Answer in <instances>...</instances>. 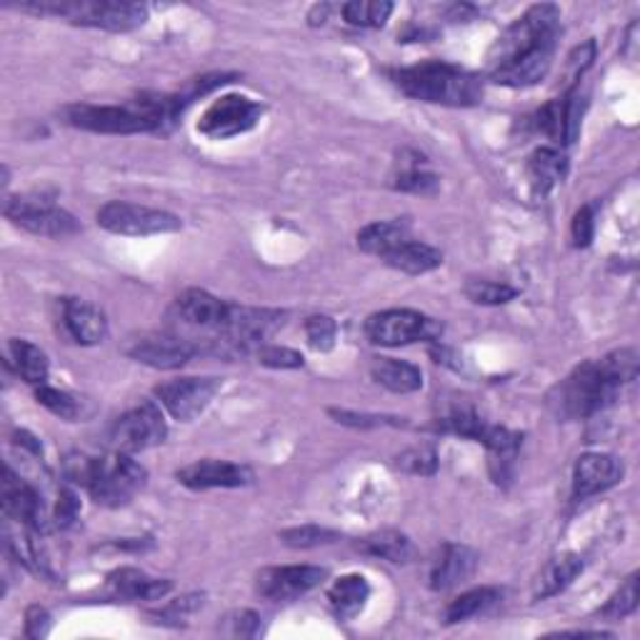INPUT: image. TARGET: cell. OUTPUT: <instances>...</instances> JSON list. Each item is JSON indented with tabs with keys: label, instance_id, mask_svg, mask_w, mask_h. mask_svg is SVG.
Returning a JSON list of instances; mask_svg holds the SVG:
<instances>
[{
	"label": "cell",
	"instance_id": "obj_1",
	"mask_svg": "<svg viewBox=\"0 0 640 640\" xmlns=\"http://www.w3.org/2000/svg\"><path fill=\"white\" fill-rule=\"evenodd\" d=\"M560 11L553 3L528 8L506 28L488 54L490 81L506 88H528L548 75L556 56Z\"/></svg>",
	"mask_w": 640,
	"mask_h": 640
},
{
	"label": "cell",
	"instance_id": "obj_2",
	"mask_svg": "<svg viewBox=\"0 0 640 640\" xmlns=\"http://www.w3.org/2000/svg\"><path fill=\"white\" fill-rule=\"evenodd\" d=\"M638 376V356L633 348L613 351L601 360H585L573 374L553 388L550 405L568 420L591 418L618 401L623 386Z\"/></svg>",
	"mask_w": 640,
	"mask_h": 640
},
{
	"label": "cell",
	"instance_id": "obj_3",
	"mask_svg": "<svg viewBox=\"0 0 640 640\" xmlns=\"http://www.w3.org/2000/svg\"><path fill=\"white\" fill-rule=\"evenodd\" d=\"M178 95L141 93L120 106H95V103H73L60 110L68 126L91 133L133 135V133H168L183 114Z\"/></svg>",
	"mask_w": 640,
	"mask_h": 640
},
{
	"label": "cell",
	"instance_id": "obj_4",
	"mask_svg": "<svg viewBox=\"0 0 640 640\" xmlns=\"http://www.w3.org/2000/svg\"><path fill=\"white\" fill-rule=\"evenodd\" d=\"M63 469L68 481L88 488L95 503L106 508L128 506L149 481L143 465L120 451L100 458L71 453L63 461Z\"/></svg>",
	"mask_w": 640,
	"mask_h": 640
},
{
	"label": "cell",
	"instance_id": "obj_5",
	"mask_svg": "<svg viewBox=\"0 0 640 640\" xmlns=\"http://www.w3.org/2000/svg\"><path fill=\"white\" fill-rule=\"evenodd\" d=\"M391 78L405 95L434 103V106L471 108L483 100V83L478 75L451 63H440V60L401 68V71H393Z\"/></svg>",
	"mask_w": 640,
	"mask_h": 640
},
{
	"label": "cell",
	"instance_id": "obj_6",
	"mask_svg": "<svg viewBox=\"0 0 640 640\" xmlns=\"http://www.w3.org/2000/svg\"><path fill=\"white\" fill-rule=\"evenodd\" d=\"M23 13L60 19L83 28H100L110 33H128L145 25L149 8L126 0H36V3L15 5Z\"/></svg>",
	"mask_w": 640,
	"mask_h": 640
},
{
	"label": "cell",
	"instance_id": "obj_7",
	"mask_svg": "<svg viewBox=\"0 0 640 640\" xmlns=\"http://www.w3.org/2000/svg\"><path fill=\"white\" fill-rule=\"evenodd\" d=\"M3 213L8 221L15 223V226L40 238H68L81 230V223H78L71 213L58 208L54 203V198L43 193L8 198Z\"/></svg>",
	"mask_w": 640,
	"mask_h": 640
},
{
	"label": "cell",
	"instance_id": "obj_8",
	"mask_svg": "<svg viewBox=\"0 0 640 640\" xmlns=\"http://www.w3.org/2000/svg\"><path fill=\"white\" fill-rule=\"evenodd\" d=\"M440 333H443V325L408 308L380 310V313H374L366 320L368 341L374 345H383V348H401V345L418 341H436Z\"/></svg>",
	"mask_w": 640,
	"mask_h": 640
},
{
	"label": "cell",
	"instance_id": "obj_9",
	"mask_svg": "<svg viewBox=\"0 0 640 640\" xmlns=\"http://www.w3.org/2000/svg\"><path fill=\"white\" fill-rule=\"evenodd\" d=\"M95 218H98V226L106 228L108 233L133 238L163 236V233H176L183 228V221L178 215L161 211V208H149L128 201L106 203Z\"/></svg>",
	"mask_w": 640,
	"mask_h": 640
},
{
	"label": "cell",
	"instance_id": "obj_10",
	"mask_svg": "<svg viewBox=\"0 0 640 640\" xmlns=\"http://www.w3.org/2000/svg\"><path fill=\"white\" fill-rule=\"evenodd\" d=\"M263 106L248 95H221L211 106L203 110L198 120V133L211 138V141H228V138L244 135L261 123Z\"/></svg>",
	"mask_w": 640,
	"mask_h": 640
},
{
	"label": "cell",
	"instance_id": "obj_11",
	"mask_svg": "<svg viewBox=\"0 0 640 640\" xmlns=\"http://www.w3.org/2000/svg\"><path fill=\"white\" fill-rule=\"evenodd\" d=\"M168 436V423L163 415V405L158 401H143L126 411L114 423L110 440L120 453H141L149 448L161 446Z\"/></svg>",
	"mask_w": 640,
	"mask_h": 640
},
{
	"label": "cell",
	"instance_id": "obj_12",
	"mask_svg": "<svg viewBox=\"0 0 640 640\" xmlns=\"http://www.w3.org/2000/svg\"><path fill=\"white\" fill-rule=\"evenodd\" d=\"M221 386H223L221 378L188 376V378H176V380H168V383H161L153 393L155 398H158L163 408L168 411V415H173V418L180 423H190L213 403V398L218 395Z\"/></svg>",
	"mask_w": 640,
	"mask_h": 640
},
{
	"label": "cell",
	"instance_id": "obj_13",
	"mask_svg": "<svg viewBox=\"0 0 640 640\" xmlns=\"http://www.w3.org/2000/svg\"><path fill=\"white\" fill-rule=\"evenodd\" d=\"M173 313H176V320L186 328V331L203 333L195 343L198 353H203V345L221 335L223 325H226L228 320L230 306L226 300L211 296L208 291L190 288L176 298V308H173Z\"/></svg>",
	"mask_w": 640,
	"mask_h": 640
},
{
	"label": "cell",
	"instance_id": "obj_14",
	"mask_svg": "<svg viewBox=\"0 0 640 640\" xmlns=\"http://www.w3.org/2000/svg\"><path fill=\"white\" fill-rule=\"evenodd\" d=\"M126 356L155 370H176L198 356V345L176 331L145 333L126 345Z\"/></svg>",
	"mask_w": 640,
	"mask_h": 640
},
{
	"label": "cell",
	"instance_id": "obj_15",
	"mask_svg": "<svg viewBox=\"0 0 640 640\" xmlns=\"http://www.w3.org/2000/svg\"><path fill=\"white\" fill-rule=\"evenodd\" d=\"M325 578L328 570L318 566L263 568L256 578V591L268 601H293L313 591Z\"/></svg>",
	"mask_w": 640,
	"mask_h": 640
},
{
	"label": "cell",
	"instance_id": "obj_16",
	"mask_svg": "<svg viewBox=\"0 0 640 640\" xmlns=\"http://www.w3.org/2000/svg\"><path fill=\"white\" fill-rule=\"evenodd\" d=\"M3 510L11 521L31 528L36 533H48L50 528H56L46 515L38 490L31 483H25L21 475H15L11 465H5L3 473Z\"/></svg>",
	"mask_w": 640,
	"mask_h": 640
},
{
	"label": "cell",
	"instance_id": "obj_17",
	"mask_svg": "<svg viewBox=\"0 0 640 640\" xmlns=\"http://www.w3.org/2000/svg\"><path fill=\"white\" fill-rule=\"evenodd\" d=\"M176 478L190 490H213V488H244L253 483V471L248 465L218 461V458H203L180 469Z\"/></svg>",
	"mask_w": 640,
	"mask_h": 640
},
{
	"label": "cell",
	"instance_id": "obj_18",
	"mask_svg": "<svg viewBox=\"0 0 640 640\" xmlns=\"http://www.w3.org/2000/svg\"><path fill=\"white\" fill-rule=\"evenodd\" d=\"M626 475V465L616 455L585 453L576 461L573 471V498L585 500L616 488Z\"/></svg>",
	"mask_w": 640,
	"mask_h": 640
},
{
	"label": "cell",
	"instance_id": "obj_19",
	"mask_svg": "<svg viewBox=\"0 0 640 640\" xmlns=\"http://www.w3.org/2000/svg\"><path fill=\"white\" fill-rule=\"evenodd\" d=\"M583 106L578 98V91L570 88L564 98H553L535 114V128L543 135H548L553 143L570 145L581 131Z\"/></svg>",
	"mask_w": 640,
	"mask_h": 640
},
{
	"label": "cell",
	"instance_id": "obj_20",
	"mask_svg": "<svg viewBox=\"0 0 640 640\" xmlns=\"http://www.w3.org/2000/svg\"><path fill=\"white\" fill-rule=\"evenodd\" d=\"M63 328L78 345H98L108 339V320L103 310L81 298L63 300Z\"/></svg>",
	"mask_w": 640,
	"mask_h": 640
},
{
	"label": "cell",
	"instance_id": "obj_21",
	"mask_svg": "<svg viewBox=\"0 0 640 640\" xmlns=\"http://www.w3.org/2000/svg\"><path fill=\"white\" fill-rule=\"evenodd\" d=\"M478 568V553L463 543H446L438 560L430 570V588L434 591H451V588L469 581Z\"/></svg>",
	"mask_w": 640,
	"mask_h": 640
},
{
	"label": "cell",
	"instance_id": "obj_22",
	"mask_svg": "<svg viewBox=\"0 0 640 640\" xmlns=\"http://www.w3.org/2000/svg\"><path fill=\"white\" fill-rule=\"evenodd\" d=\"M173 591L166 578H151L138 568H120L108 576V593L116 601H161Z\"/></svg>",
	"mask_w": 640,
	"mask_h": 640
},
{
	"label": "cell",
	"instance_id": "obj_23",
	"mask_svg": "<svg viewBox=\"0 0 640 640\" xmlns=\"http://www.w3.org/2000/svg\"><path fill=\"white\" fill-rule=\"evenodd\" d=\"M488 451V471L490 478L498 483V486H506V483L513 478L515 458L521 453L523 436L515 434V430H508L503 426H490L486 440H483Z\"/></svg>",
	"mask_w": 640,
	"mask_h": 640
},
{
	"label": "cell",
	"instance_id": "obj_24",
	"mask_svg": "<svg viewBox=\"0 0 640 640\" xmlns=\"http://www.w3.org/2000/svg\"><path fill=\"white\" fill-rule=\"evenodd\" d=\"M581 573H583V558L576 556V553H560V556L550 558L546 568L541 570L538 581H535L533 598L546 601V598H553V595L564 593Z\"/></svg>",
	"mask_w": 640,
	"mask_h": 640
},
{
	"label": "cell",
	"instance_id": "obj_25",
	"mask_svg": "<svg viewBox=\"0 0 640 640\" xmlns=\"http://www.w3.org/2000/svg\"><path fill=\"white\" fill-rule=\"evenodd\" d=\"M568 173V158L558 149H538L528 158V180L533 195H548Z\"/></svg>",
	"mask_w": 640,
	"mask_h": 640
},
{
	"label": "cell",
	"instance_id": "obj_26",
	"mask_svg": "<svg viewBox=\"0 0 640 640\" xmlns=\"http://www.w3.org/2000/svg\"><path fill=\"white\" fill-rule=\"evenodd\" d=\"M411 240V221L408 218H393V221H378L358 233V248L363 253L383 258L391 253L393 248L403 246Z\"/></svg>",
	"mask_w": 640,
	"mask_h": 640
},
{
	"label": "cell",
	"instance_id": "obj_27",
	"mask_svg": "<svg viewBox=\"0 0 640 640\" xmlns=\"http://www.w3.org/2000/svg\"><path fill=\"white\" fill-rule=\"evenodd\" d=\"M383 261L395 268V271L408 273V275H423L436 271V268L443 265V253L438 248L420 244V240H405L403 246L393 248L391 253L383 256Z\"/></svg>",
	"mask_w": 640,
	"mask_h": 640
},
{
	"label": "cell",
	"instance_id": "obj_28",
	"mask_svg": "<svg viewBox=\"0 0 640 640\" xmlns=\"http://www.w3.org/2000/svg\"><path fill=\"white\" fill-rule=\"evenodd\" d=\"M370 376L378 386L393 393H415L423 388V374L418 366L398 358H376L370 363Z\"/></svg>",
	"mask_w": 640,
	"mask_h": 640
},
{
	"label": "cell",
	"instance_id": "obj_29",
	"mask_svg": "<svg viewBox=\"0 0 640 640\" xmlns=\"http://www.w3.org/2000/svg\"><path fill=\"white\" fill-rule=\"evenodd\" d=\"M370 598V585L363 576L351 573L339 578L328 591V601H331V608L341 620H353L358 613L366 608Z\"/></svg>",
	"mask_w": 640,
	"mask_h": 640
},
{
	"label": "cell",
	"instance_id": "obj_30",
	"mask_svg": "<svg viewBox=\"0 0 640 640\" xmlns=\"http://www.w3.org/2000/svg\"><path fill=\"white\" fill-rule=\"evenodd\" d=\"M8 363L15 368L25 383L31 386H43L48 380V356L43 353L38 345L28 341L13 339L8 343Z\"/></svg>",
	"mask_w": 640,
	"mask_h": 640
},
{
	"label": "cell",
	"instance_id": "obj_31",
	"mask_svg": "<svg viewBox=\"0 0 640 640\" xmlns=\"http://www.w3.org/2000/svg\"><path fill=\"white\" fill-rule=\"evenodd\" d=\"M358 548L363 553H368V556L383 558L388 560V564H395V566L411 564V560L415 558V548L408 541V535L398 531H380V533L368 535L366 541H360Z\"/></svg>",
	"mask_w": 640,
	"mask_h": 640
},
{
	"label": "cell",
	"instance_id": "obj_32",
	"mask_svg": "<svg viewBox=\"0 0 640 640\" xmlns=\"http://www.w3.org/2000/svg\"><path fill=\"white\" fill-rule=\"evenodd\" d=\"M500 593L498 588H490V585H483V588H473L469 593H461L455 601L448 603V608L443 613L446 618V626H455V623H463V620H471L475 616H481V613H486L488 608H493L500 601Z\"/></svg>",
	"mask_w": 640,
	"mask_h": 640
},
{
	"label": "cell",
	"instance_id": "obj_33",
	"mask_svg": "<svg viewBox=\"0 0 640 640\" xmlns=\"http://www.w3.org/2000/svg\"><path fill=\"white\" fill-rule=\"evenodd\" d=\"M436 430H440V434L463 436V438H471L483 443L490 430V423L483 420L473 408H453L451 413L443 415V418H438Z\"/></svg>",
	"mask_w": 640,
	"mask_h": 640
},
{
	"label": "cell",
	"instance_id": "obj_34",
	"mask_svg": "<svg viewBox=\"0 0 640 640\" xmlns=\"http://www.w3.org/2000/svg\"><path fill=\"white\" fill-rule=\"evenodd\" d=\"M391 13L393 3L388 0H353L343 5V19L358 28H383Z\"/></svg>",
	"mask_w": 640,
	"mask_h": 640
},
{
	"label": "cell",
	"instance_id": "obj_35",
	"mask_svg": "<svg viewBox=\"0 0 640 640\" xmlns=\"http://www.w3.org/2000/svg\"><path fill=\"white\" fill-rule=\"evenodd\" d=\"M465 296L478 306H503L518 298V288L498 281H471L465 285Z\"/></svg>",
	"mask_w": 640,
	"mask_h": 640
},
{
	"label": "cell",
	"instance_id": "obj_36",
	"mask_svg": "<svg viewBox=\"0 0 640 640\" xmlns=\"http://www.w3.org/2000/svg\"><path fill=\"white\" fill-rule=\"evenodd\" d=\"M638 608V573L628 576L616 593L611 595V601L601 608L603 618L623 620Z\"/></svg>",
	"mask_w": 640,
	"mask_h": 640
},
{
	"label": "cell",
	"instance_id": "obj_37",
	"mask_svg": "<svg viewBox=\"0 0 640 640\" xmlns=\"http://www.w3.org/2000/svg\"><path fill=\"white\" fill-rule=\"evenodd\" d=\"M201 608H203V595L188 593V595H180V598L176 601H170L168 605H163L161 611H153L151 618H155V623H163V626H183V623Z\"/></svg>",
	"mask_w": 640,
	"mask_h": 640
},
{
	"label": "cell",
	"instance_id": "obj_38",
	"mask_svg": "<svg viewBox=\"0 0 640 640\" xmlns=\"http://www.w3.org/2000/svg\"><path fill=\"white\" fill-rule=\"evenodd\" d=\"M281 541L288 548H318L325 546V543H335L339 541V533L328 531V528L320 525H300V528H288V531L281 533Z\"/></svg>",
	"mask_w": 640,
	"mask_h": 640
},
{
	"label": "cell",
	"instance_id": "obj_39",
	"mask_svg": "<svg viewBox=\"0 0 640 640\" xmlns=\"http://www.w3.org/2000/svg\"><path fill=\"white\" fill-rule=\"evenodd\" d=\"M335 418V423L341 426H351V428H380V426H408V418H398V415H378V413H356V411H341V408H331L328 411Z\"/></svg>",
	"mask_w": 640,
	"mask_h": 640
},
{
	"label": "cell",
	"instance_id": "obj_40",
	"mask_svg": "<svg viewBox=\"0 0 640 640\" xmlns=\"http://www.w3.org/2000/svg\"><path fill=\"white\" fill-rule=\"evenodd\" d=\"M36 401L43 405V408H48L50 413L63 420H75L78 413H81L73 395H68L66 391H58V388H50L46 383L36 386Z\"/></svg>",
	"mask_w": 640,
	"mask_h": 640
},
{
	"label": "cell",
	"instance_id": "obj_41",
	"mask_svg": "<svg viewBox=\"0 0 640 640\" xmlns=\"http://www.w3.org/2000/svg\"><path fill=\"white\" fill-rule=\"evenodd\" d=\"M395 465L411 475H434L438 471V455L434 448L418 446L395 458Z\"/></svg>",
	"mask_w": 640,
	"mask_h": 640
},
{
	"label": "cell",
	"instance_id": "obj_42",
	"mask_svg": "<svg viewBox=\"0 0 640 640\" xmlns=\"http://www.w3.org/2000/svg\"><path fill=\"white\" fill-rule=\"evenodd\" d=\"M393 188L403 190V193H413V195H434L440 188V178L428 170L408 168L393 180Z\"/></svg>",
	"mask_w": 640,
	"mask_h": 640
},
{
	"label": "cell",
	"instance_id": "obj_43",
	"mask_svg": "<svg viewBox=\"0 0 640 640\" xmlns=\"http://www.w3.org/2000/svg\"><path fill=\"white\" fill-rule=\"evenodd\" d=\"M335 335H339V325L331 316H310L306 320V339L313 351H331L335 345Z\"/></svg>",
	"mask_w": 640,
	"mask_h": 640
},
{
	"label": "cell",
	"instance_id": "obj_44",
	"mask_svg": "<svg viewBox=\"0 0 640 640\" xmlns=\"http://www.w3.org/2000/svg\"><path fill=\"white\" fill-rule=\"evenodd\" d=\"M233 78H236L233 73H213V75L193 78V81H188V83L183 85V91L176 93V95H178V100H180V106H183V108L190 106V103H193V100L203 98V95L213 93L215 88H221V85L230 83Z\"/></svg>",
	"mask_w": 640,
	"mask_h": 640
},
{
	"label": "cell",
	"instance_id": "obj_45",
	"mask_svg": "<svg viewBox=\"0 0 640 640\" xmlns=\"http://www.w3.org/2000/svg\"><path fill=\"white\" fill-rule=\"evenodd\" d=\"M258 363L265 368L275 370H291V368H303V356L293 348H283V345H261L256 351Z\"/></svg>",
	"mask_w": 640,
	"mask_h": 640
},
{
	"label": "cell",
	"instance_id": "obj_46",
	"mask_svg": "<svg viewBox=\"0 0 640 640\" xmlns=\"http://www.w3.org/2000/svg\"><path fill=\"white\" fill-rule=\"evenodd\" d=\"M78 510H81V500H78L73 488H60L54 508V525L56 528H68L75 523Z\"/></svg>",
	"mask_w": 640,
	"mask_h": 640
},
{
	"label": "cell",
	"instance_id": "obj_47",
	"mask_svg": "<svg viewBox=\"0 0 640 640\" xmlns=\"http://www.w3.org/2000/svg\"><path fill=\"white\" fill-rule=\"evenodd\" d=\"M230 636L233 638H253L261 630V618L253 611H236L230 618Z\"/></svg>",
	"mask_w": 640,
	"mask_h": 640
},
{
	"label": "cell",
	"instance_id": "obj_48",
	"mask_svg": "<svg viewBox=\"0 0 640 640\" xmlns=\"http://www.w3.org/2000/svg\"><path fill=\"white\" fill-rule=\"evenodd\" d=\"M593 60H595V43L593 40H588V43H583V46H578L568 58L570 81H581V75L588 71V68L593 66Z\"/></svg>",
	"mask_w": 640,
	"mask_h": 640
},
{
	"label": "cell",
	"instance_id": "obj_49",
	"mask_svg": "<svg viewBox=\"0 0 640 640\" xmlns=\"http://www.w3.org/2000/svg\"><path fill=\"white\" fill-rule=\"evenodd\" d=\"M50 630V613L46 608H40V605H31L28 611H25V636L38 640V638H46Z\"/></svg>",
	"mask_w": 640,
	"mask_h": 640
},
{
	"label": "cell",
	"instance_id": "obj_50",
	"mask_svg": "<svg viewBox=\"0 0 640 640\" xmlns=\"http://www.w3.org/2000/svg\"><path fill=\"white\" fill-rule=\"evenodd\" d=\"M593 240V208L583 205L573 218V244L578 248H588Z\"/></svg>",
	"mask_w": 640,
	"mask_h": 640
}]
</instances>
